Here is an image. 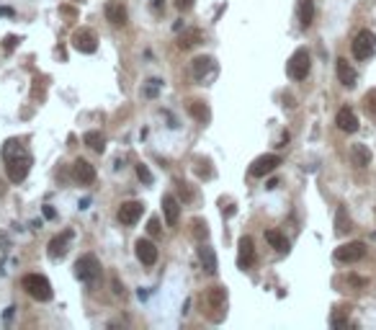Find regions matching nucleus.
Listing matches in <instances>:
<instances>
[{"label":"nucleus","instance_id":"nucleus-1","mask_svg":"<svg viewBox=\"0 0 376 330\" xmlns=\"http://www.w3.org/2000/svg\"><path fill=\"white\" fill-rule=\"evenodd\" d=\"M3 158L8 163V178L13 183H21L31 168V155L26 153V147L18 140H8L3 147Z\"/></svg>","mask_w":376,"mask_h":330},{"label":"nucleus","instance_id":"nucleus-2","mask_svg":"<svg viewBox=\"0 0 376 330\" xmlns=\"http://www.w3.org/2000/svg\"><path fill=\"white\" fill-rule=\"evenodd\" d=\"M21 287L26 289L28 297L39 299V302H49L52 299V284L47 281V276H41V274H26L21 279Z\"/></svg>","mask_w":376,"mask_h":330},{"label":"nucleus","instance_id":"nucleus-3","mask_svg":"<svg viewBox=\"0 0 376 330\" xmlns=\"http://www.w3.org/2000/svg\"><path fill=\"white\" fill-rule=\"evenodd\" d=\"M75 276H78L80 281H85V284H96L98 281L101 263H98V258L93 256V253H85V256L78 258V263H75Z\"/></svg>","mask_w":376,"mask_h":330},{"label":"nucleus","instance_id":"nucleus-4","mask_svg":"<svg viewBox=\"0 0 376 330\" xmlns=\"http://www.w3.org/2000/svg\"><path fill=\"white\" fill-rule=\"evenodd\" d=\"M309 70H312V59H309V52L302 47V49H296L294 54H291V59L286 62V72H289V78H294V80H304L307 75H309Z\"/></svg>","mask_w":376,"mask_h":330},{"label":"nucleus","instance_id":"nucleus-5","mask_svg":"<svg viewBox=\"0 0 376 330\" xmlns=\"http://www.w3.org/2000/svg\"><path fill=\"white\" fill-rule=\"evenodd\" d=\"M351 49H353L356 59H369L376 52V36H374V31H369V28L358 31L356 39H353V44H351Z\"/></svg>","mask_w":376,"mask_h":330},{"label":"nucleus","instance_id":"nucleus-6","mask_svg":"<svg viewBox=\"0 0 376 330\" xmlns=\"http://www.w3.org/2000/svg\"><path fill=\"white\" fill-rule=\"evenodd\" d=\"M366 256V245L364 243H345V245H340L338 250H335V261L338 263H356V261H361Z\"/></svg>","mask_w":376,"mask_h":330},{"label":"nucleus","instance_id":"nucleus-7","mask_svg":"<svg viewBox=\"0 0 376 330\" xmlns=\"http://www.w3.org/2000/svg\"><path fill=\"white\" fill-rule=\"evenodd\" d=\"M142 212H144L142 201H124L122 206H119L116 217H119V222H122V224H126V227H131V224H137V222H139Z\"/></svg>","mask_w":376,"mask_h":330},{"label":"nucleus","instance_id":"nucleus-8","mask_svg":"<svg viewBox=\"0 0 376 330\" xmlns=\"http://www.w3.org/2000/svg\"><path fill=\"white\" fill-rule=\"evenodd\" d=\"M72 47L83 54H93L98 49V39L90 28H80V31H75V36H72Z\"/></svg>","mask_w":376,"mask_h":330},{"label":"nucleus","instance_id":"nucleus-9","mask_svg":"<svg viewBox=\"0 0 376 330\" xmlns=\"http://www.w3.org/2000/svg\"><path fill=\"white\" fill-rule=\"evenodd\" d=\"M278 165H281V158H278V155H260L258 160L250 165V175L263 178V175H268V173H273Z\"/></svg>","mask_w":376,"mask_h":330},{"label":"nucleus","instance_id":"nucleus-10","mask_svg":"<svg viewBox=\"0 0 376 330\" xmlns=\"http://www.w3.org/2000/svg\"><path fill=\"white\" fill-rule=\"evenodd\" d=\"M72 175H75V181H78L80 186H90L96 181V168L88 160H75L72 163Z\"/></svg>","mask_w":376,"mask_h":330},{"label":"nucleus","instance_id":"nucleus-11","mask_svg":"<svg viewBox=\"0 0 376 330\" xmlns=\"http://www.w3.org/2000/svg\"><path fill=\"white\" fill-rule=\"evenodd\" d=\"M70 240H72V230H65L62 235H57L52 243H49V258L57 261V258H65L67 250H70Z\"/></svg>","mask_w":376,"mask_h":330},{"label":"nucleus","instance_id":"nucleus-12","mask_svg":"<svg viewBox=\"0 0 376 330\" xmlns=\"http://www.w3.org/2000/svg\"><path fill=\"white\" fill-rule=\"evenodd\" d=\"M335 124H338V129L340 132H345V134H353V132H358V116L353 114V109H340L338 111V116H335Z\"/></svg>","mask_w":376,"mask_h":330},{"label":"nucleus","instance_id":"nucleus-13","mask_svg":"<svg viewBox=\"0 0 376 330\" xmlns=\"http://www.w3.org/2000/svg\"><path fill=\"white\" fill-rule=\"evenodd\" d=\"M255 263V248H252V237H243V240H240V253H237V266L240 268H243V271H245V268H250Z\"/></svg>","mask_w":376,"mask_h":330},{"label":"nucleus","instance_id":"nucleus-14","mask_svg":"<svg viewBox=\"0 0 376 330\" xmlns=\"http://www.w3.org/2000/svg\"><path fill=\"white\" fill-rule=\"evenodd\" d=\"M162 214H165V222L170 224V227H175L178 219H180V204L178 199L173 196V193H165L162 196Z\"/></svg>","mask_w":376,"mask_h":330},{"label":"nucleus","instance_id":"nucleus-15","mask_svg":"<svg viewBox=\"0 0 376 330\" xmlns=\"http://www.w3.org/2000/svg\"><path fill=\"white\" fill-rule=\"evenodd\" d=\"M137 258L144 266H155L157 263V248L152 240H137Z\"/></svg>","mask_w":376,"mask_h":330},{"label":"nucleus","instance_id":"nucleus-16","mask_svg":"<svg viewBox=\"0 0 376 330\" xmlns=\"http://www.w3.org/2000/svg\"><path fill=\"white\" fill-rule=\"evenodd\" d=\"M335 70H338V80L345 85V88H353L356 85V70L348 65V59H343V57H338V62H335Z\"/></svg>","mask_w":376,"mask_h":330},{"label":"nucleus","instance_id":"nucleus-17","mask_svg":"<svg viewBox=\"0 0 376 330\" xmlns=\"http://www.w3.org/2000/svg\"><path fill=\"white\" fill-rule=\"evenodd\" d=\"M199 261H201V268H204L209 276L217 274V253H214V248L201 245V248H199Z\"/></svg>","mask_w":376,"mask_h":330},{"label":"nucleus","instance_id":"nucleus-18","mask_svg":"<svg viewBox=\"0 0 376 330\" xmlns=\"http://www.w3.org/2000/svg\"><path fill=\"white\" fill-rule=\"evenodd\" d=\"M351 160H353V165H358V168H369L371 165V150L366 145H353L351 147Z\"/></svg>","mask_w":376,"mask_h":330},{"label":"nucleus","instance_id":"nucleus-19","mask_svg":"<svg viewBox=\"0 0 376 330\" xmlns=\"http://www.w3.org/2000/svg\"><path fill=\"white\" fill-rule=\"evenodd\" d=\"M212 70H214V59L212 57H196L193 59V78L196 80H204Z\"/></svg>","mask_w":376,"mask_h":330},{"label":"nucleus","instance_id":"nucleus-20","mask_svg":"<svg viewBox=\"0 0 376 330\" xmlns=\"http://www.w3.org/2000/svg\"><path fill=\"white\" fill-rule=\"evenodd\" d=\"M314 21V0H299V23L309 28Z\"/></svg>","mask_w":376,"mask_h":330},{"label":"nucleus","instance_id":"nucleus-21","mask_svg":"<svg viewBox=\"0 0 376 330\" xmlns=\"http://www.w3.org/2000/svg\"><path fill=\"white\" fill-rule=\"evenodd\" d=\"M106 18H109L114 26H124V23H126V8L119 5V3H109V5H106Z\"/></svg>","mask_w":376,"mask_h":330},{"label":"nucleus","instance_id":"nucleus-22","mask_svg":"<svg viewBox=\"0 0 376 330\" xmlns=\"http://www.w3.org/2000/svg\"><path fill=\"white\" fill-rule=\"evenodd\" d=\"M265 240H268V245L276 248L278 253H289V240L283 237L278 230H268V232H265Z\"/></svg>","mask_w":376,"mask_h":330},{"label":"nucleus","instance_id":"nucleus-23","mask_svg":"<svg viewBox=\"0 0 376 330\" xmlns=\"http://www.w3.org/2000/svg\"><path fill=\"white\" fill-rule=\"evenodd\" d=\"M209 305H212V310H224L227 307V292H224L222 287L209 289Z\"/></svg>","mask_w":376,"mask_h":330},{"label":"nucleus","instance_id":"nucleus-24","mask_svg":"<svg viewBox=\"0 0 376 330\" xmlns=\"http://www.w3.org/2000/svg\"><path fill=\"white\" fill-rule=\"evenodd\" d=\"M83 142H85L90 150H96V153H103V147H106V140H103L101 132H85V134H83Z\"/></svg>","mask_w":376,"mask_h":330},{"label":"nucleus","instance_id":"nucleus-25","mask_svg":"<svg viewBox=\"0 0 376 330\" xmlns=\"http://www.w3.org/2000/svg\"><path fill=\"white\" fill-rule=\"evenodd\" d=\"M351 230V217H348V209L345 206H338V214H335V232L345 235Z\"/></svg>","mask_w":376,"mask_h":330},{"label":"nucleus","instance_id":"nucleus-26","mask_svg":"<svg viewBox=\"0 0 376 330\" xmlns=\"http://www.w3.org/2000/svg\"><path fill=\"white\" fill-rule=\"evenodd\" d=\"M199 39H201V34H199V31H186L183 36H180L178 47H180V49H188V47H193V44H196Z\"/></svg>","mask_w":376,"mask_h":330},{"label":"nucleus","instance_id":"nucleus-27","mask_svg":"<svg viewBox=\"0 0 376 330\" xmlns=\"http://www.w3.org/2000/svg\"><path fill=\"white\" fill-rule=\"evenodd\" d=\"M191 114L196 116L199 122H206V119H209V109L204 106V103H199V101H193V103H191Z\"/></svg>","mask_w":376,"mask_h":330},{"label":"nucleus","instance_id":"nucleus-28","mask_svg":"<svg viewBox=\"0 0 376 330\" xmlns=\"http://www.w3.org/2000/svg\"><path fill=\"white\" fill-rule=\"evenodd\" d=\"M364 103H366V111H369V116H374V119H376V88L366 93Z\"/></svg>","mask_w":376,"mask_h":330},{"label":"nucleus","instance_id":"nucleus-29","mask_svg":"<svg viewBox=\"0 0 376 330\" xmlns=\"http://www.w3.org/2000/svg\"><path fill=\"white\" fill-rule=\"evenodd\" d=\"M137 175H139V181H144V183H152V173H149V168L147 165H137Z\"/></svg>","mask_w":376,"mask_h":330},{"label":"nucleus","instance_id":"nucleus-30","mask_svg":"<svg viewBox=\"0 0 376 330\" xmlns=\"http://www.w3.org/2000/svg\"><path fill=\"white\" fill-rule=\"evenodd\" d=\"M160 80H149L147 83V88H144V96H149V98H152V96H157V91H160Z\"/></svg>","mask_w":376,"mask_h":330},{"label":"nucleus","instance_id":"nucleus-31","mask_svg":"<svg viewBox=\"0 0 376 330\" xmlns=\"http://www.w3.org/2000/svg\"><path fill=\"white\" fill-rule=\"evenodd\" d=\"M193 227H196V237H206V235H209V230H206V222H201V219H196V222H193Z\"/></svg>","mask_w":376,"mask_h":330},{"label":"nucleus","instance_id":"nucleus-32","mask_svg":"<svg viewBox=\"0 0 376 330\" xmlns=\"http://www.w3.org/2000/svg\"><path fill=\"white\" fill-rule=\"evenodd\" d=\"M147 230H149V235H157L160 232V219L152 217V219H149V224H147Z\"/></svg>","mask_w":376,"mask_h":330},{"label":"nucleus","instance_id":"nucleus-33","mask_svg":"<svg viewBox=\"0 0 376 330\" xmlns=\"http://www.w3.org/2000/svg\"><path fill=\"white\" fill-rule=\"evenodd\" d=\"M175 5H178V10H191L193 0H175Z\"/></svg>","mask_w":376,"mask_h":330},{"label":"nucleus","instance_id":"nucleus-34","mask_svg":"<svg viewBox=\"0 0 376 330\" xmlns=\"http://www.w3.org/2000/svg\"><path fill=\"white\" fill-rule=\"evenodd\" d=\"M333 325L338 328V325H348V320L343 318V315H333Z\"/></svg>","mask_w":376,"mask_h":330},{"label":"nucleus","instance_id":"nucleus-35","mask_svg":"<svg viewBox=\"0 0 376 330\" xmlns=\"http://www.w3.org/2000/svg\"><path fill=\"white\" fill-rule=\"evenodd\" d=\"M16 41H18V39H16V36H8V39H5V49H8V52H10V49H13V47H16Z\"/></svg>","mask_w":376,"mask_h":330},{"label":"nucleus","instance_id":"nucleus-36","mask_svg":"<svg viewBox=\"0 0 376 330\" xmlns=\"http://www.w3.org/2000/svg\"><path fill=\"white\" fill-rule=\"evenodd\" d=\"M44 217H47V219H54V209H52V206H44Z\"/></svg>","mask_w":376,"mask_h":330}]
</instances>
